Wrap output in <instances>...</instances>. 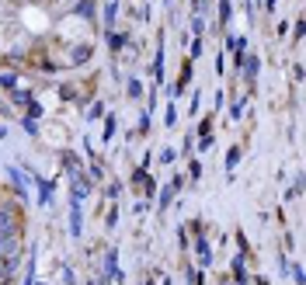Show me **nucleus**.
Returning a JSON list of instances; mask_svg holds the SVG:
<instances>
[{
    "label": "nucleus",
    "mask_w": 306,
    "mask_h": 285,
    "mask_svg": "<svg viewBox=\"0 0 306 285\" xmlns=\"http://www.w3.org/2000/svg\"><path fill=\"white\" fill-rule=\"evenodd\" d=\"M11 97H14V105H21V108L32 105V94H28V91H11Z\"/></svg>",
    "instance_id": "nucleus-20"
},
{
    "label": "nucleus",
    "mask_w": 306,
    "mask_h": 285,
    "mask_svg": "<svg viewBox=\"0 0 306 285\" xmlns=\"http://www.w3.org/2000/svg\"><path fill=\"white\" fill-rule=\"evenodd\" d=\"M240 157H244V150H240V146H230V150H226V171H233V167L240 164Z\"/></svg>",
    "instance_id": "nucleus-16"
},
{
    "label": "nucleus",
    "mask_w": 306,
    "mask_h": 285,
    "mask_svg": "<svg viewBox=\"0 0 306 285\" xmlns=\"http://www.w3.org/2000/svg\"><path fill=\"white\" fill-rule=\"evenodd\" d=\"M118 11H122V7H118V0H108V4H105V24H108V28L115 24V18H118Z\"/></svg>",
    "instance_id": "nucleus-14"
},
{
    "label": "nucleus",
    "mask_w": 306,
    "mask_h": 285,
    "mask_svg": "<svg viewBox=\"0 0 306 285\" xmlns=\"http://www.w3.org/2000/svg\"><path fill=\"white\" fill-rule=\"evenodd\" d=\"M87 177H91V181H101V177H105V167H101L97 160H91V167H87Z\"/></svg>",
    "instance_id": "nucleus-21"
},
{
    "label": "nucleus",
    "mask_w": 306,
    "mask_h": 285,
    "mask_svg": "<svg viewBox=\"0 0 306 285\" xmlns=\"http://www.w3.org/2000/svg\"><path fill=\"white\" fill-rule=\"evenodd\" d=\"M174 195H177V188H174V185H167V188H160V195H157V209H160V212H164V209H171Z\"/></svg>",
    "instance_id": "nucleus-9"
},
{
    "label": "nucleus",
    "mask_w": 306,
    "mask_h": 285,
    "mask_svg": "<svg viewBox=\"0 0 306 285\" xmlns=\"http://www.w3.org/2000/svg\"><path fill=\"white\" fill-rule=\"evenodd\" d=\"M7 174H11V181H14V191H18V195H24V174L14 171V167H11Z\"/></svg>",
    "instance_id": "nucleus-18"
},
{
    "label": "nucleus",
    "mask_w": 306,
    "mask_h": 285,
    "mask_svg": "<svg viewBox=\"0 0 306 285\" xmlns=\"http://www.w3.org/2000/svg\"><path fill=\"white\" fill-rule=\"evenodd\" d=\"M240 66H244V80H247V84H254V76H258V70H261V59L247 53V56L240 59Z\"/></svg>",
    "instance_id": "nucleus-6"
},
{
    "label": "nucleus",
    "mask_w": 306,
    "mask_h": 285,
    "mask_svg": "<svg viewBox=\"0 0 306 285\" xmlns=\"http://www.w3.org/2000/svg\"><path fill=\"white\" fill-rule=\"evenodd\" d=\"M4 136H7V129H4V125H0V139H4Z\"/></svg>",
    "instance_id": "nucleus-35"
},
{
    "label": "nucleus",
    "mask_w": 306,
    "mask_h": 285,
    "mask_svg": "<svg viewBox=\"0 0 306 285\" xmlns=\"http://www.w3.org/2000/svg\"><path fill=\"white\" fill-rule=\"evenodd\" d=\"M63 171L70 174V177H73V174H80V157H76V153H63Z\"/></svg>",
    "instance_id": "nucleus-11"
},
{
    "label": "nucleus",
    "mask_w": 306,
    "mask_h": 285,
    "mask_svg": "<svg viewBox=\"0 0 306 285\" xmlns=\"http://www.w3.org/2000/svg\"><path fill=\"white\" fill-rule=\"evenodd\" d=\"M0 285H11V282H0Z\"/></svg>",
    "instance_id": "nucleus-38"
},
{
    "label": "nucleus",
    "mask_w": 306,
    "mask_h": 285,
    "mask_svg": "<svg viewBox=\"0 0 306 285\" xmlns=\"http://www.w3.org/2000/svg\"><path fill=\"white\" fill-rule=\"evenodd\" d=\"M191 35H195V38L206 35V18H202V14H195V18H191Z\"/></svg>",
    "instance_id": "nucleus-17"
},
{
    "label": "nucleus",
    "mask_w": 306,
    "mask_h": 285,
    "mask_svg": "<svg viewBox=\"0 0 306 285\" xmlns=\"http://www.w3.org/2000/svg\"><path fill=\"white\" fill-rule=\"evenodd\" d=\"M198 56H202V38H191V45H188V59L195 63Z\"/></svg>",
    "instance_id": "nucleus-22"
},
{
    "label": "nucleus",
    "mask_w": 306,
    "mask_h": 285,
    "mask_svg": "<svg viewBox=\"0 0 306 285\" xmlns=\"http://www.w3.org/2000/svg\"><path fill=\"white\" fill-rule=\"evenodd\" d=\"M164 122H167V129H171L174 122H177V108H174V101L167 105V112H164Z\"/></svg>",
    "instance_id": "nucleus-23"
},
{
    "label": "nucleus",
    "mask_w": 306,
    "mask_h": 285,
    "mask_svg": "<svg viewBox=\"0 0 306 285\" xmlns=\"http://www.w3.org/2000/svg\"><path fill=\"white\" fill-rule=\"evenodd\" d=\"M146 285H157V282H153V278H146Z\"/></svg>",
    "instance_id": "nucleus-36"
},
{
    "label": "nucleus",
    "mask_w": 306,
    "mask_h": 285,
    "mask_svg": "<svg viewBox=\"0 0 306 285\" xmlns=\"http://www.w3.org/2000/svg\"><path fill=\"white\" fill-rule=\"evenodd\" d=\"M94 0H76V7H73V14L76 18H87V21H94Z\"/></svg>",
    "instance_id": "nucleus-10"
},
{
    "label": "nucleus",
    "mask_w": 306,
    "mask_h": 285,
    "mask_svg": "<svg viewBox=\"0 0 306 285\" xmlns=\"http://www.w3.org/2000/svg\"><path fill=\"white\" fill-rule=\"evenodd\" d=\"M244 105H247V97H240V101H233V108H230V112H233V118H240V115H244Z\"/></svg>",
    "instance_id": "nucleus-29"
},
{
    "label": "nucleus",
    "mask_w": 306,
    "mask_h": 285,
    "mask_svg": "<svg viewBox=\"0 0 306 285\" xmlns=\"http://www.w3.org/2000/svg\"><path fill=\"white\" fill-rule=\"evenodd\" d=\"M105 278H115V282L122 278V271H118V254H115V250L105 254Z\"/></svg>",
    "instance_id": "nucleus-7"
},
{
    "label": "nucleus",
    "mask_w": 306,
    "mask_h": 285,
    "mask_svg": "<svg viewBox=\"0 0 306 285\" xmlns=\"http://www.w3.org/2000/svg\"><path fill=\"white\" fill-rule=\"evenodd\" d=\"M21 125H24V133H28V136H38V118L24 115V118H21Z\"/></svg>",
    "instance_id": "nucleus-19"
},
{
    "label": "nucleus",
    "mask_w": 306,
    "mask_h": 285,
    "mask_svg": "<svg viewBox=\"0 0 306 285\" xmlns=\"http://www.w3.org/2000/svg\"><path fill=\"white\" fill-rule=\"evenodd\" d=\"M139 94H143V84L133 76V80H129V97H139Z\"/></svg>",
    "instance_id": "nucleus-27"
},
{
    "label": "nucleus",
    "mask_w": 306,
    "mask_h": 285,
    "mask_svg": "<svg viewBox=\"0 0 306 285\" xmlns=\"http://www.w3.org/2000/svg\"><path fill=\"white\" fill-rule=\"evenodd\" d=\"M275 4H278V0H265V11H268V14H275Z\"/></svg>",
    "instance_id": "nucleus-34"
},
{
    "label": "nucleus",
    "mask_w": 306,
    "mask_h": 285,
    "mask_svg": "<svg viewBox=\"0 0 306 285\" xmlns=\"http://www.w3.org/2000/svg\"><path fill=\"white\" fill-rule=\"evenodd\" d=\"M101 115H105V105H101V101H94V105L87 108V118H101Z\"/></svg>",
    "instance_id": "nucleus-25"
},
{
    "label": "nucleus",
    "mask_w": 306,
    "mask_h": 285,
    "mask_svg": "<svg viewBox=\"0 0 306 285\" xmlns=\"http://www.w3.org/2000/svg\"><path fill=\"white\" fill-rule=\"evenodd\" d=\"M289 271H292V278H296V285H303V268H299V265H292Z\"/></svg>",
    "instance_id": "nucleus-32"
},
{
    "label": "nucleus",
    "mask_w": 306,
    "mask_h": 285,
    "mask_svg": "<svg viewBox=\"0 0 306 285\" xmlns=\"http://www.w3.org/2000/svg\"><path fill=\"white\" fill-rule=\"evenodd\" d=\"M105 38H108V49H112V53H122V49H125V42H129V38L122 35V32H115V28H108Z\"/></svg>",
    "instance_id": "nucleus-8"
},
{
    "label": "nucleus",
    "mask_w": 306,
    "mask_h": 285,
    "mask_svg": "<svg viewBox=\"0 0 306 285\" xmlns=\"http://www.w3.org/2000/svg\"><path fill=\"white\" fill-rule=\"evenodd\" d=\"M230 18H233V4H230V0H219V28H223V35H226Z\"/></svg>",
    "instance_id": "nucleus-12"
},
{
    "label": "nucleus",
    "mask_w": 306,
    "mask_h": 285,
    "mask_svg": "<svg viewBox=\"0 0 306 285\" xmlns=\"http://www.w3.org/2000/svg\"><path fill=\"white\" fill-rule=\"evenodd\" d=\"M0 87H4V91H18V73H14V70H4V73H0Z\"/></svg>",
    "instance_id": "nucleus-13"
},
{
    "label": "nucleus",
    "mask_w": 306,
    "mask_h": 285,
    "mask_svg": "<svg viewBox=\"0 0 306 285\" xmlns=\"http://www.w3.org/2000/svg\"><path fill=\"white\" fill-rule=\"evenodd\" d=\"M21 233L24 229H0V261H21Z\"/></svg>",
    "instance_id": "nucleus-1"
},
{
    "label": "nucleus",
    "mask_w": 306,
    "mask_h": 285,
    "mask_svg": "<svg viewBox=\"0 0 306 285\" xmlns=\"http://www.w3.org/2000/svg\"><path fill=\"white\" fill-rule=\"evenodd\" d=\"M188 174H191V177H195V181H198V177H202V160H198V157H195V160H191Z\"/></svg>",
    "instance_id": "nucleus-26"
},
{
    "label": "nucleus",
    "mask_w": 306,
    "mask_h": 285,
    "mask_svg": "<svg viewBox=\"0 0 306 285\" xmlns=\"http://www.w3.org/2000/svg\"><path fill=\"white\" fill-rule=\"evenodd\" d=\"M105 195H108V198H118V195H122V185H118V181H112V185L105 188Z\"/></svg>",
    "instance_id": "nucleus-28"
},
{
    "label": "nucleus",
    "mask_w": 306,
    "mask_h": 285,
    "mask_svg": "<svg viewBox=\"0 0 306 285\" xmlns=\"http://www.w3.org/2000/svg\"><path fill=\"white\" fill-rule=\"evenodd\" d=\"M28 115H32V118H38V115H42V105H38L35 97H32V105H28Z\"/></svg>",
    "instance_id": "nucleus-30"
},
{
    "label": "nucleus",
    "mask_w": 306,
    "mask_h": 285,
    "mask_svg": "<svg viewBox=\"0 0 306 285\" xmlns=\"http://www.w3.org/2000/svg\"><path fill=\"white\" fill-rule=\"evenodd\" d=\"M139 133H143V136L150 133V115H146V112H143V118H139Z\"/></svg>",
    "instance_id": "nucleus-31"
},
{
    "label": "nucleus",
    "mask_w": 306,
    "mask_h": 285,
    "mask_svg": "<svg viewBox=\"0 0 306 285\" xmlns=\"http://www.w3.org/2000/svg\"><path fill=\"white\" fill-rule=\"evenodd\" d=\"M0 229H24L18 202H11V198H4V202H0Z\"/></svg>",
    "instance_id": "nucleus-2"
},
{
    "label": "nucleus",
    "mask_w": 306,
    "mask_h": 285,
    "mask_svg": "<svg viewBox=\"0 0 306 285\" xmlns=\"http://www.w3.org/2000/svg\"><path fill=\"white\" fill-rule=\"evenodd\" d=\"M174 160H177V150H171V146L160 150V164H174Z\"/></svg>",
    "instance_id": "nucleus-24"
},
{
    "label": "nucleus",
    "mask_w": 306,
    "mask_h": 285,
    "mask_svg": "<svg viewBox=\"0 0 306 285\" xmlns=\"http://www.w3.org/2000/svg\"><path fill=\"white\" fill-rule=\"evenodd\" d=\"M223 285H230V282H226V278H223Z\"/></svg>",
    "instance_id": "nucleus-37"
},
{
    "label": "nucleus",
    "mask_w": 306,
    "mask_h": 285,
    "mask_svg": "<svg viewBox=\"0 0 306 285\" xmlns=\"http://www.w3.org/2000/svg\"><path fill=\"white\" fill-rule=\"evenodd\" d=\"M167 285H171V282H167Z\"/></svg>",
    "instance_id": "nucleus-39"
},
{
    "label": "nucleus",
    "mask_w": 306,
    "mask_h": 285,
    "mask_svg": "<svg viewBox=\"0 0 306 285\" xmlns=\"http://www.w3.org/2000/svg\"><path fill=\"white\" fill-rule=\"evenodd\" d=\"M188 247L195 250V257H198V265H202V268L212 265V247H209V240H206V233H191Z\"/></svg>",
    "instance_id": "nucleus-3"
},
{
    "label": "nucleus",
    "mask_w": 306,
    "mask_h": 285,
    "mask_svg": "<svg viewBox=\"0 0 306 285\" xmlns=\"http://www.w3.org/2000/svg\"><path fill=\"white\" fill-rule=\"evenodd\" d=\"M212 146V133L209 136H202V139H198V150H209Z\"/></svg>",
    "instance_id": "nucleus-33"
},
{
    "label": "nucleus",
    "mask_w": 306,
    "mask_h": 285,
    "mask_svg": "<svg viewBox=\"0 0 306 285\" xmlns=\"http://www.w3.org/2000/svg\"><path fill=\"white\" fill-rule=\"evenodd\" d=\"M80 205H84V202H73V198H70V233H73V237L84 233V209H80Z\"/></svg>",
    "instance_id": "nucleus-4"
},
{
    "label": "nucleus",
    "mask_w": 306,
    "mask_h": 285,
    "mask_svg": "<svg viewBox=\"0 0 306 285\" xmlns=\"http://www.w3.org/2000/svg\"><path fill=\"white\" fill-rule=\"evenodd\" d=\"M115 129H118V118H115V115H105V143L115 139Z\"/></svg>",
    "instance_id": "nucleus-15"
},
{
    "label": "nucleus",
    "mask_w": 306,
    "mask_h": 285,
    "mask_svg": "<svg viewBox=\"0 0 306 285\" xmlns=\"http://www.w3.org/2000/svg\"><path fill=\"white\" fill-rule=\"evenodd\" d=\"M32 181L38 185V198H42V205H49V202H53V188H56V181H45V177H38L35 171H32Z\"/></svg>",
    "instance_id": "nucleus-5"
}]
</instances>
